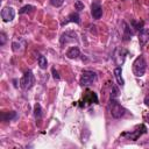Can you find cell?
I'll use <instances>...</instances> for the list:
<instances>
[{"instance_id": "obj_4", "label": "cell", "mask_w": 149, "mask_h": 149, "mask_svg": "<svg viewBox=\"0 0 149 149\" xmlns=\"http://www.w3.org/2000/svg\"><path fill=\"white\" fill-rule=\"evenodd\" d=\"M95 79H97L95 72L90 71V70H85V71H83L81 76H80V85H81V86H88V85H91Z\"/></svg>"}, {"instance_id": "obj_5", "label": "cell", "mask_w": 149, "mask_h": 149, "mask_svg": "<svg viewBox=\"0 0 149 149\" xmlns=\"http://www.w3.org/2000/svg\"><path fill=\"white\" fill-rule=\"evenodd\" d=\"M147 132V127L144 126V125H141V126H139L135 130H133V132H127V133H122V136H125V137H127L128 140H133V141H136L142 134H144Z\"/></svg>"}, {"instance_id": "obj_1", "label": "cell", "mask_w": 149, "mask_h": 149, "mask_svg": "<svg viewBox=\"0 0 149 149\" xmlns=\"http://www.w3.org/2000/svg\"><path fill=\"white\" fill-rule=\"evenodd\" d=\"M108 109H109L111 115H112L114 119H120V118L123 116L125 113H126V109L121 106V104H119V101H118L116 99H111V100H109Z\"/></svg>"}, {"instance_id": "obj_19", "label": "cell", "mask_w": 149, "mask_h": 149, "mask_svg": "<svg viewBox=\"0 0 149 149\" xmlns=\"http://www.w3.org/2000/svg\"><path fill=\"white\" fill-rule=\"evenodd\" d=\"M112 92H111V99H116V97L119 95V90H118V87L115 86V85H113L112 86Z\"/></svg>"}, {"instance_id": "obj_3", "label": "cell", "mask_w": 149, "mask_h": 149, "mask_svg": "<svg viewBox=\"0 0 149 149\" xmlns=\"http://www.w3.org/2000/svg\"><path fill=\"white\" fill-rule=\"evenodd\" d=\"M35 83V78H34V74L30 70H28L23 76L22 78L20 79V87L22 90H29L31 88V86L34 85Z\"/></svg>"}, {"instance_id": "obj_13", "label": "cell", "mask_w": 149, "mask_h": 149, "mask_svg": "<svg viewBox=\"0 0 149 149\" xmlns=\"http://www.w3.org/2000/svg\"><path fill=\"white\" fill-rule=\"evenodd\" d=\"M123 41H129L130 38H132V36L134 35V33L130 30V28H129V26L126 23V22H123Z\"/></svg>"}, {"instance_id": "obj_24", "label": "cell", "mask_w": 149, "mask_h": 149, "mask_svg": "<svg viewBox=\"0 0 149 149\" xmlns=\"http://www.w3.org/2000/svg\"><path fill=\"white\" fill-rule=\"evenodd\" d=\"M144 102H146V105H148V106H149V97H146Z\"/></svg>"}, {"instance_id": "obj_2", "label": "cell", "mask_w": 149, "mask_h": 149, "mask_svg": "<svg viewBox=\"0 0 149 149\" xmlns=\"http://www.w3.org/2000/svg\"><path fill=\"white\" fill-rule=\"evenodd\" d=\"M147 69V62L142 55H140L133 63V73L136 77H142Z\"/></svg>"}, {"instance_id": "obj_9", "label": "cell", "mask_w": 149, "mask_h": 149, "mask_svg": "<svg viewBox=\"0 0 149 149\" xmlns=\"http://www.w3.org/2000/svg\"><path fill=\"white\" fill-rule=\"evenodd\" d=\"M149 41V29H142L139 33V42L140 45H144L147 42Z\"/></svg>"}, {"instance_id": "obj_10", "label": "cell", "mask_w": 149, "mask_h": 149, "mask_svg": "<svg viewBox=\"0 0 149 149\" xmlns=\"http://www.w3.org/2000/svg\"><path fill=\"white\" fill-rule=\"evenodd\" d=\"M80 56V51L77 47H71L68 51H66V57L70 59H76Z\"/></svg>"}, {"instance_id": "obj_6", "label": "cell", "mask_w": 149, "mask_h": 149, "mask_svg": "<svg viewBox=\"0 0 149 149\" xmlns=\"http://www.w3.org/2000/svg\"><path fill=\"white\" fill-rule=\"evenodd\" d=\"M91 14H92L93 19H97V20H99L102 16V8H101V5L98 0L94 1L91 6Z\"/></svg>"}, {"instance_id": "obj_21", "label": "cell", "mask_w": 149, "mask_h": 149, "mask_svg": "<svg viewBox=\"0 0 149 149\" xmlns=\"http://www.w3.org/2000/svg\"><path fill=\"white\" fill-rule=\"evenodd\" d=\"M50 2H51L52 6H55V7H59V6L63 5L64 0H50Z\"/></svg>"}, {"instance_id": "obj_17", "label": "cell", "mask_w": 149, "mask_h": 149, "mask_svg": "<svg viewBox=\"0 0 149 149\" xmlns=\"http://www.w3.org/2000/svg\"><path fill=\"white\" fill-rule=\"evenodd\" d=\"M35 9V7L33 6V5H26V6H23L20 10H19V13L20 14H24V13H29V12H31V10H34Z\"/></svg>"}, {"instance_id": "obj_25", "label": "cell", "mask_w": 149, "mask_h": 149, "mask_svg": "<svg viewBox=\"0 0 149 149\" xmlns=\"http://www.w3.org/2000/svg\"><path fill=\"white\" fill-rule=\"evenodd\" d=\"M148 122H149V119H148Z\"/></svg>"}, {"instance_id": "obj_23", "label": "cell", "mask_w": 149, "mask_h": 149, "mask_svg": "<svg viewBox=\"0 0 149 149\" xmlns=\"http://www.w3.org/2000/svg\"><path fill=\"white\" fill-rule=\"evenodd\" d=\"M51 71H52V76H54V78H55V79H59V78H61V77H59V74H58V72L55 70V68H52V70H51Z\"/></svg>"}, {"instance_id": "obj_12", "label": "cell", "mask_w": 149, "mask_h": 149, "mask_svg": "<svg viewBox=\"0 0 149 149\" xmlns=\"http://www.w3.org/2000/svg\"><path fill=\"white\" fill-rule=\"evenodd\" d=\"M68 20H65L63 23H62V26H64V24H66V23H69V22H76V23H80V16H79V14L78 13H71L68 17H66Z\"/></svg>"}, {"instance_id": "obj_15", "label": "cell", "mask_w": 149, "mask_h": 149, "mask_svg": "<svg viewBox=\"0 0 149 149\" xmlns=\"http://www.w3.org/2000/svg\"><path fill=\"white\" fill-rule=\"evenodd\" d=\"M34 115H35L36 120H41L42 119V108H41V105L37 104V102L34 106Z\"/></svg>"}, {"instance_id": "obj_14", "label": "cell", "mask_w": 149, "mask_h": 149, "mask_svg": "<svg viewBox=\"0 0 149 149\" xmlns=\"http://www.w3.org/2000/svg\"><path fill=\"white\" fill-rule=\"evenodd\" d=\"M17 114L15 111H10V112H3L2 113V120L3 121H10L13 119H16Z\"/></svg>"}, {"instance_id": "obj_7", "label": "cell", "mask_w": 149, "mask_h": 149, "mask_svg": "<svg viewBox=\"0 0 149 149\" xmlns=\"http://www.w3.org/2000/svg\"><path fill=\"white\" fill-rule=\"evenodd\" d=\"M15 16V10L13 9V7H5L1 10V17L5 22H9L14 19Z\"/></svg>"}, {"instance_id": "obj_20", "label": "cell", "mask_w": 149, "mask_h": 149, "mask_svg": "<svg viewBox=\"0 0 149 149\" xmlns=\"http://www.w3.org/2000/svg\"><path fill=\"white\" fill-rule=\"evenodd\" d=\"M74 9H77L78 12L83 10V9H84V3H83L80 0H77V1L74 2Z\"/></svg>"}, {"instance_id": "obj_18", "label": "cell", "mask_w": 149, "mask_h": 149, "mask_svg": "<svg viewBox=\"0 0 149 149\" xmlns=\"http://www.w3.org/2000/svg\"><path fill=\"white\" fill-rule=\"evenodd\" d=\"M132 26H133V28H135V29H139V30H142L143 28V21H141V22H136L135 20H132Z\"/></svg>"}, {"instance_id": "obj_22", "label": "cell", "mask_w": 149, "mask_h": 149, "mask_svg": "<svg viewBox=\"0 0 149 149\" xmlns=\"http://www.w3.org/2000/svg\"><path fill=\"white\" fill-rule=\"evenodd\" d=\"M0 45H3L5 43H6V35H5V33H1L0 34Z\"/></svg>"}, {"instance_id": "obj_8", "label": "cell", "mask_w": 149, "mask_h": 149, "mask_svg": "<svg viewBox=\"0 0 149 149\" xmlns=\"http://www.w3.org/2000/svg\"><path fill=\"white\" fill-rule=\"evenodd\" d=\"M84 100L87 104H98V97H97V94L94 92H92V91H88V90L85 92Z\"/></svg>"}, {"instance_id": "obj_16", "label": "cell", "mask_w": 149, "mask_h": 149, "mask_svg": "<svg viewBox=\"0 0 149 149\" xmlns=\"http://www.w3.org/2000/svg\"><path fill=\"white\" fill-rule=\"evenodd\" d=\"M37 62H38V65L41 69H47L48 66V62H47V58L43 56V55H38L37 57Z\"/></svg>"}, {"instance_id": "obj_11", "label": "cell", "mask_w": 149, "mask_h": 149, "mask_svg": "<svg viewBox=\"0 0 149 149\" xmlns=\"http://www.w3.org/2000/svg\"><path fill=\"white\" fill-rule=\"evenodd\" d=\"M114 77H115V79H116V81H118V84L120 86H123L125 85V80L122 78V69L120 66H116L114 69Z\"/></svg>"}]
</instances>
